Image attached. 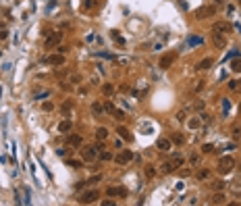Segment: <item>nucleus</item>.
Masks as SVG:
<instances>
[{
  "instance_id": "f257e3e1",
  "label": "nucleus",
  "mask_w": 241,
  "mask_h": 206,
  "mask_svg": "<svg viewBox=\"0 0 241 206\" xmlns=\"http://www.w3.org/2000/svg\"><path fill=\"white\" fill-rule=\"evenodd\" d=\"M233 165H235V160L231 158V156H222L220 160H218V173H229V171H233Z\"/></svg>"
},
{
  "instance_id": "f03ea898",
  "label": "nucleus",
  "mask_w": 241,
  "mask_h": 206,
  "mask_svg": "<svg viewBox=\"0 0 241 206\" xmlns=\"http://www.w3.org/2000/svg\"><path fill=\"white\" fill-rule=\"evenodd\" d=\"M98 196H100V194H98L96 190H89V192H85V194H81V196H79V202H81V204H91V202L98 200Z\"/></svg>"
},
{
  "instance_id": "7ed1b4c3",
  "label": "nucleus",
  "mask_w": 241,
  "mask_h": 206,
  "mask_svg": "<svg viewBox=\"0 0 241 206\" xmlns=\"http://www.w3.org/2000/svg\"><path fill=\"white\" fill-rule=\"evenodd\" d=\"M115 160H117L119 165H127V163H131V160H133V154H131L129 150H120L119 154L115 156Z\"/></svg>"
},
{
  "instance_id": "20e7f679",
  "label": "nucleus",
  "mask_w": 241,
  "mask_h": 206,
  "mask_svg": "<svg viewBox=\"0 0 241 206\" xmlns=\"http://www.w3.org/2000/svg\"><path fill=\"white\" fill-rule=\"evenodd\" d=\"M214 13H216V6H204V8H198L196 17H198V19H208V17L214 15Z\"/></svg>"
},
{
  "instance_id": "39448f33",
  "label": "nucleus",
  "mask_w": 241,
  "mask_h": 206,
  "mask_svg": "<svg viewBox=\"0 0 241 206\" xmlns=\"http://www.w3.org/2000/svg\"><path fill=\"white\" fill-rule=\"evenodd\" d=\"M60 40H62V34H60V31H56V34H50V36L46 38V48H52L54 44H58Z\"/></svg>"
},
{
  "instance_id": "423d86ee",
  "label": "nucleus",
  "mask_w": 241,
  "mask_h": 206,
  "mask_svg": "<svg viewBox=\"0 0 241 206\" xmlns=\"http://www.w3.org/2000/svg\"><path fill=\"white\" fill-rule=\"evenodd\" d=\"M156 148L162 150V152H166V150H170V148H173V142H170L168 137H160V140L156 142Z\"/></svg>"
},
{
  "instance_id": "0eeeda50",
  "label": "nucleus",
  "mask_w": 241,
  "mask_h": 206,
  "mask_svg": "<svg viewBox=\"0 0 241 206\" xmlns=\"http://www.w3.org/2000/svg\"><path fill=\"white\" fill-rule=\"evenodd\" d=\"M98 154H100V150H98L96 146H94V148H85V150H83V160H94Z\"/></svg>"
},
{
  "instance_id": "6e6552de",
  "label": "nucleus",
  "mask_w": 241,
  "mask_h": 206,
  "mask_svg": "<svg viewBox=\"0 0 241 206\" xmlns=\"http://www.w3.org/2000/svg\"><path fill=\"white\" fill-rule=\"evenodd\" d=\"M225 202H227V196L222 194V190H220V192H216V194L210 198V204H225Z\"/></svg>"
},
{
  "instance_id": "1a4fd4ad",
  "label": "nucleus",
  "mask_w": 241,
  "mask_h": 206,
  "mask_svg": "<svg viewBox=\"0 0 241 206\" xmlns=\"http://www.w3.org/2000/svg\"><path fill=\"white\" fill-rule=\"evenodd\" d=\"M106 196H123V198H125V196H127V190H125V187H108V190H106Z\"/></svg>"
},
{
  "instance_id": "9d476101",
  "label": "nucleus",
  "mask_w": 241,
  "mask_h": 206,
  "mask_svg": "<svg viewBox=\"0 0 241 206\" xmlns=\"http://www.w3.org/2000/svg\"><path fill=\"white\" fill-rule=\"evenodd\" d=\"M117 133H119V137L127 140V142H131V140H133V135L129 133V129H127V127H123V125H119V127H117Z\"/></svg>"
},
{
  "instance_id": "9b49d317",
  "label": "nucleus",
  "mask_w": 241,
  "mask_h": 206,
  "mask_svg": "<svg viewBox=\"0 0 241 206\" xmlns=\"http://www.w3.org/2000/svg\"><path fill=\"white\" fill-rule=\"evenodd\" d=\"M212 63H214L212 58H202L200 63L196 65V69H198V71H206V69H210V67H212Z\"/></svg>"
},
{
  "instance_id": "f8f14e48",
  "label": "nucleus",
  "mask_w": 241,
  "mask_h": 206,
  "mask_svg": "<svg viewBox=\"0 0 241 206\" xmlns=\"http://www.w3.org/2000/svg\"><path fill=\"white\" fill-rule=\"evenodd\" d=\"M48 63L54 65V67H60V65H65V56H62V54H54V56L48 58Z\"/></svg>"
},
{
  "instance_id": "ddd939ff",
  "label": "nucleus",
  "mask_w": 241,
  "mask_h": 206,
  "mask_svg": "<svg viewBox=\"0 0 241 206\" xmlns=\"http://www.w3.org/2000/svg\"><path fill=\"white\" fill-rule=\"evenodd\" d=\"M173 60H175L173 54H164V56L160 58V67H162V69H168V67L173 65Z\"/></svg>"
},
{
  "instance_id": "4468645a",
  "label": "nucleus",
  "mask_w": 241,
  "mask_h": 206,
  "mask_svg": "<svg viewBox=\"0 0 241 206\" xmlns=\"http://www.w3.org/2000/svg\"><path fill=\"white\" fill-rule=\"evenodd\" d=\"M91 113H94L96 117L104 115V102H94V104H91Z\"/></svg>"
},
{
  "instance_id": "2eb2a0df",
  "label": "nucleus",
  "mask_w": 241,
  "mask_h": 206,
  "mask_svg": "<svg viewBox=\"0 0 241 206\" xmlns=\"http://www.w3.org/2000/svg\"><path fill=\"white\" fill-rule=\"evenodd\" d=\"M71 127H73V125H71V121L67 119V121H60V123H58V127H56V129H58L60 133H69V131H71Z\"/></svg>"
},
{
  "instance_id": "dca6fc26",
  "label": "nucleus",
  "mask_w": 241,
  "mask_h": 206,
  "mask_svg": "<svg viewBox=\"0 0 241 206\" xmlns=\"http://www.w3.org/2000/svg\"><path fill=\"white\" fill-rule=\"evenodd\" d=\"M202 44H204V38H198V36L187 38V48H191V46H202Z\"/></svg>"
},
{
  "instance_id": "f3484780",
  "label": "nucleus",
  "mask_w": 241,
  "mask_h": 206,
  "mask_svg": "<svg viewBox=\"0 0 241 206\" xmlns=\"http://www.w3.org/2000/svg\"><path fill=\"white\" fill-rule=\"evenodd\" d=\"M170 163H173V165L179 169V166L185 163V158H183V154H173V156H170Z\"/></svg>"
},
{
  "instance_id": "a211bd4d",
  "label": "nucleus",
  "mask_w": 241,
  "mask_h": 206,
  "mask_svg": "<svg viewBox=\"0 0 241 206\" xmlns=\"http://www.w3.org/2000/svg\"><path fill=\"white\" fill-rule=\"evenodd\" d=\"M96 137H98L100 142L106 140V137H108V129H106V127H98V129H96Z\"/></svg>"
},
{
  "instance_id": "6ab92c4d",
  "label": "nucleus",
  "mask_w": 241,
  "mask_h": 206,
  "mask_svg": "<svg viewBox=\"0 0 241 206\" xmlns=\"http://www.w3.org/2000/svg\"><path fill=\"white\" fill-rule=\"evenodd\" d=\"M69 144L75 146V148H79L81 144H83V140H81V135H69Z\"/></svg>"
},
{
  "instance_id": "aec40b11",
  "label": "nucleus",
  "mask_w": 241,
  "mask_h": 206,
  "mask_svg": "<svg viewBox=\"0 0 241 206\" xmlns=\"http://www.w3.org/2000/svg\"><path fill=\"white\" fill-rule=\"evenodd\" d=\"M214 31L218 34V31H231V25L229 23H216L214 25Z\"/></svg>"
},
{
  "instance_id": "412c9836",
  "label": "nucleus",
  "mask_w": 241,
  "mask_h": 206,
  "mask_svg": "<svg viewBox=\"0 0 241 206\" xmlns=\"http://www.w3.org/2000/svg\"><path fill=\"white\" fill-rule=\"evenodd\" d=\"M231 69H233L235 73H241V60L239 58H233V60H231Z\"/></svg>"
},
{
  "instance_id": "4be33fe9",
  "label": "nucleus",
  "mask_w": 241,
  "mask_h": 206,
  "mask_svg": "<svg viewBox=\"0 0 241 206\" xmlns=\"http://www.w3.org/2000/svg\"><path fill=\"white\" fill-rule=\"evenodd\" d=\"M210 187H212L214 192H218V190L225 187V181H210Z\"/></svg>"
},
{
  "instance_id": "5701e85b",
  "label": "nucleus",
  "mask_w": 241,
  "mask_h": 206,
  "mask_svg": "<svg viewBox=\"0 0 241 206\" xmlns=\"http://www.w3.org/2000/svg\"><path fill=\"white\" fill-rule=\"evenodd\" d=\"M225 44H227V42H225V38H220V36H218V34H216V36H214V46H216V48H222V46H225Z\"/></svg>"
},
{
  "instance_id": "b1692460",
  "label": "nucleus",
  "mask_w": 241,
  "mask_h": 206,
  "mask_svg": "<svg viewBox=\"0 0 241 206\" xmlns=\"http://www.w3.org/2000/svg\"><path fill=\"white\" fill-rule=\"evenodd\" d=\"M173 142H175V144H179V146H181V144H185V137H183V135H181V133H173Z\"/></svg>"
},
{
  "instance_id": "393cba45",
  "label": "nucleus",
  "mask_w": 241,
  "mask_h": 206,
  "mask_svg": "<svg viewBox=\"0 0 241 206\" xmlns=\"http://www.w3.org/2000/svg\"><path fill=\"white\" fill-rule=\"evenodd\" d=\"M67 165L71 166V169H79V166H81V160H77V158H69V160H67Z\"/></svg>"
},
{
  "instance_id": "a878e982",
  "label": "nucleus",
  "mask_w": 241,
  "mask_h": 206,
  "mask_svg": "<svg viewBox=\"0 0 241 206\" xmlns=\"http://www.w3.org/2000/svg\"><path fill=\"white\" fill-rule=\"evenodd\" d=\"M175 169H177V166L173 165V163H170V160H168V163H164V166H162V171H164V173H173V171H175Z\"/></svg>"
},
{
  "instance_id": "bb28decb",
  "label": "nucleus",
  "mask_w": 241,
  "mask_h": 206,
  "mask_svg": "<svg viewBox=\"0 0 241 206\" xmlns=\"http://www.w3.org/2000/svg\"><path fill=\"white\" fill-rule=\"evenodd\" d=\"M112 117H115L117 121H123V119H125V113H123V110H117V108H115V113H112Z\"/></svg>"
},
{
  "instance_id": "cd10ccee",
  "label": "nucleus",
  "mask_w": 241,
  "mask_h": 206,
  "mask_svg": "<svg viewBox=\"0 0 241 206\" xmlns=\"http://www.w3.org/2000/svg\"><path fill=\"white\" fill-rule=\"evenodd\" d=\"M200 117H198V119H189V127H191V129H198V127H200Z\"/></svg>"
},
{
  "instance_id": "c85d7f7f",
  "label": "nucleus",
  "mask_w": 241,
  "mask_h": 206,
  "mask_svg": "<svg viewBox=\"0 0 241 206\" xmlns=\"http://www.w3.org/2000/svg\"><path fill=\"white\" fill-rule=\"evenodd\" d=\"M104 113H115V106H112V102H104Z\"/></svg>"
},
{
  "instance_id": "c756f323",
  "label": "nucleus",
  "mask_w": 241,
  "mask_h": 206,
  "mask_svg": "<svg viewBox=\"0 0 241 206\" xmlns=\"http://www.w3.org/2000/svg\"><path fill=\"white\" fill-rule=\"evenodd\" d=\"M208 177H210V171H206V169L198 173V179H208Z\"/></svg>"
},
{
  "instance_id": "7c9ffc66",
  "label": "nucleus",
  "mask_w": 241,
  "mask_h": 206,
  "mask_svg": "<svg viewBox=\"0 0 241 206\" xmlns=\"http://www.w3.org/2000/svg\"><path fill=\"white\" fill-rule=\"evenodd\" d=\"M100 158H102V160H110V158H112V154H110V152H104V150H102V152H100Z\"/></svg>"
},
{
  "instance_id": "2f4dec72",
  "label": "nucleus",
  "mask_w": 241,
  "mask_h": 206,
  "mask_svg": "<svg viewBox=\"0 0 241 206\" xmlns=\"http://www.w3.org/2000/svg\"><path fill=\"white\" fill-rule=\"evenodd\" d=\"M154 173H156L154 166H146V175H148V177H154Z\"/></svg>"
},
{
  "instance_id": "473e14b6",
  "label": "nucleus",
  "mask_w": 241,
  "mask_h": 206,
  "mask_svg": "<svg viewBox=\"0 0 241 206\" xmlns=\"http://www.w3.org/2000/svg\"><path fill=\"white\" fill-rule=\"evenodd\" d=\"M112 38H115V40H117V44H120V46L125 44V40L120 38V36H119V34H117V31H112Z\"/></svg>"
},
{
  "instance_id": "72a5a7b5",
  "label": "nucleus",
  "mask_w": 241,
  "mask_h": 206,
  "mask_svg": "<svg viewBox=\"0 0 241 206\" xmlns=\"http://www.w3.org/2000/svg\"><path fill=\"white\" fill-rule=\"evenodd\" d=\"M200 121H202V123H210V115L202 113V115H200Z\"/></svg>"
},
{
  "instance_id": "f704fd0d",
  "label": "nucleus",
  "mask_w": 241,
  "mask_h": 206,
  "mask_svg": "<svg viewBox=\"0 0 241 206\" xmlns=\"http://www.w3.org/2000/svg\"><path fill=\"white\" fill-rule=\"evenodd\" d=\"M102 90H104V94H112V85H110V83H104Z\"/></svg>"
},
{
  "instance_id": "c9c22d12",
  "label": "nucleus",
  "mask_w": 241,
  "mask_h": 206,
  "mask_svg": "<svg viewBox=\"0 0 241 206\" xmlns=\"http://www.w3.org/2000/svg\"><path fill=\"white\" fill-rule=\"evenodd\" d=\"M69 110H71V102H65V104H62V113L69 115Z\"/></svg>"
},
{
  "instance_id": "e433bc0d",
  "label": "nucleus",
  "mask_w": 241,
  "mask_h": 206,
  "mask_svg": "<svg viewBox=\"0 0 241 206\" xmlns=\"http://www.w3.org/2000/svg\"><path fill=\"white\" fill-rule=\"evenodd\" d=\"M212 148H214L212 144H204V148H202V152H206V154H208V152H212Z\"/></svg>"
},
{
  "instance_id": "4c0bfd02",
  "label": "nucleus",
  "mask_w": 241,
  "mask_h": 206,
  "mask_svg": "<svg viewBox=\"0 0 241 206\" xmlns=\"http://www.w3.org/2000/svg\"><path fill=\"white\" fill-rule=\"evenodd\" d=\"M189 163H191V165H200V156H198V154H193V156L189 158Z\"/></svg>"
},
{
  "instance_id": "58836bf2",
  "label": "nucleus",
  "mask_w": 241,
  "mask_h": 206,
  "mask_svg": "<svg viewBox=\"0 0 241 206\" xmlns=\"http://www.w3.org/2000/svg\"><path fill=\"white\" fill-rule=\"evenodd\" d=\"M52 108H54V106H52V104H50V102H44V110H46V113H50V110H52Z\"/></svg>"
},
{
  "instance_id": "ea45409f",
  "label": "nucleus",
  "mask_w": 241,
  "mask_h": 206,
  "mask_svg": "<svg viewBox=\"0 0 241 206\" xmlns=\"http://www.w3.org/2000/svg\"><path fill=\"white\" fill-rule=\"evenodd\" d=\"M94 4V0H83V8H89Z\"/></svg>"
},
{
  "instance_id": "a19ab883",
  "label": "nucleus",
  "mask_w": 241,
  "mask_h": 206,
  "mask_svg": "<svg viewBox=\"0 0 241 206\" xmlns=\"http://www.w3.org/2000/svg\"><path fill=\"white\" fill-rule=\"evenodd\" d=\"M50 96V92H42L40 96H38V100H44V98H48Z\"/></svg>"
},
{
  "instance_id": "79ce46f5",
  "label": "nucleus",
  "mask_w": 241,
  "mask_h": 206,
  "mask_svg": "<svg viewBox=\"0 0 241 206\" xmlns=\"http://www.w3.org/2000/svg\"><path fill=\"white\" fill-rule=\"evenodd\" d=\"M241 135V129L239 127H235V129H233V137H239Z\"/></svg>"
},
{
  "instance_id": "37998d69",
  "label": "nucleus",
  "mask_w": 241,
  "mask_h": 206,
  "mask_svg": "<svg viewBox=\"0 0 241 206\" xmlns=\"http://www.w3.org/2000/svg\"><path fill=\"white\" fill-rule=\"evenodd\" d=\"M4 38H8V31H6V29L0 31V40H4Z\"/></svg>"
},
{
  "instance_id": "c03bdc74",
  "label": "nucleus",
  "mask_w": 241,
  "mask_h": 206,
  "mask_svg": "<svg viewBox=\"0 0 241 206\" xmlns=\"http://www.w3.org/2000/svg\"><path fill=\"white\" fill-rule=\"evenodd\" d=\"M177 119H179V121H183V119H185V113H183V110H181V113H177Z\"/></svg>"
}]
</instances>
